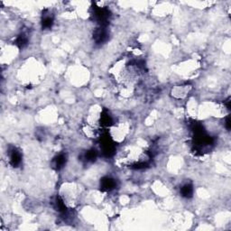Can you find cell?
<instances>
[{
    "instance_id": "cell-1",
    "label": "cell",
    "mask_w": 231,
    "mask_h": 231,
    "mask_svg": "<svg viewBox=\"0 0 231 231\" xmlns=\"http://www.w3.org/2000/svg\"><path fill=\"white\" fill-rule=\"evenodd\" d=\"M115 185H116V182H114V180L110 178H104L101 181V188L104 190H110L115 187Z\"/></svg>"
},
{
    "instance_id": "cell-2",
    "label": "cell",
    "mask_w": 231,
    "mask_h": 231,
    "mask_svg": "<svg viewBox=\"0 0 231 231\" xmlns=\"http://www.w3.org/2000/svg\"><path fill=\"white\" fill-rule=\"evenodd\" d=\"M192 191H193V190H192L191 185L186 184L185 186H183V187L182 188V196H184V197H190V196H191Z\"/></svg>"
},
{
    "instance_id": "cell-3",
    "label": "cell",
    "mask_w": 231,
    "mask_h": 231,
    "mask_svg": "<svg viewBox=\"0 0 231 231\" xmlns=\"http://www.w3.org/2000/svg\"><path fill=\"white\" fill-rule=\"evenodd\" d=\"M65 161H66V157H65L63 154H60V155H58V156L55 158V160H54V162H55V166H56L57 168L62 167V166L64 164Z\"/></svg>"
},
{
    "instance_id": "cell-4",
    "label": "cell",
    "mask_w": 231,
    "mask_h": 231,
    "mask_svg": "<svg viewBox=\"0 0 231 231\" xmlns=\"http://www.w3.org/2000/svg\"><path fill=\"white\" fill-rule=\"evenodd\" d=\"M226 128H227V129H229V128H230V120H229V118H226Z\"/></svg>"
}]
</instances>
